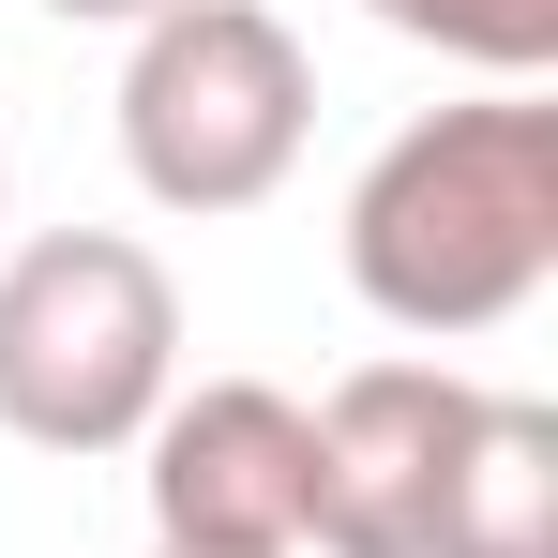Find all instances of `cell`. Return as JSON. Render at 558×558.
<instances>
[{
    "instance_id": "obj_1",
    "label": "cell",
    "mask_w": 558,
    "mask_h": 558,
    "mask_svg": "<svg viewBox=\"0 0 558 558\" xmlns=\"http://www.w3.org/2000/svg\"><path fill=\"white\" fill-rule=\"evenodd\" d=\"M544 272H558V106L544 92L423 106L348 182V287L423 348L529 317Z\"/></svg>"
},
{
    "instance_id": "obj_2",
    "label": "cell",
    "mask_w": 558,
    "mask_h": 558,
    "mask_svg": "<svg viewBox=\"0 0 558 558\" xmlns=\"http://www.w3.org/2000/svg\"><path fill=\"white\" fill-rule=\"evenodd\" d=\"M182 392V287L136 227H46L0 257V438L136 453Z\"/></svg>"
},
{
    "instance_id": "obj_3",
    "label": "cell",
    "mask_w": 558,
    "mask_h": 558,
    "mask_svg": "<svg viewBox=\"0 0 558 558\" xmlns=\"http://www.w3.org/2000/svg\"><path fill=\"white\" fill-rule=\"evenodd\" d=\"M317 136V61L272 0H167L121 61V167L151 211H257Z\"/></svg>"
},
{
    "instance_id": "obj_4",
    "label": "cell",
    "mask_w": 558,
    "mask_h": 558,
    "mask_svg": "<svg viewBox=\"0 0 558 558\" xmlns=\"http://www.w3.org/2000/svg\"><path fill=\"white\" fill-rule=\"evenodd\" d=\"M151 483V558H302L317 529V423L272 377H196L136 438Z\"/></svg>"
},
{
    "instance_id": "obj_5",
    "label": "cell",
    "mask_w": 558,
    "mask_h": 558,
    "mask_svg": "<svg viewBox=\"0 0 558 558\" xmlns=\"http://www.w3.org/2000/svg\"><path fill=\"white\" fill-rule=\"evenodd\" d=\"M317 558H423L438 544V483H453L468 423H483V377L453 363H363L332 377L317 408Z\"/></svg>"
},
{
    "instance_id": "obj_6",
    "label": "cell",
    "mask_w": 558,
    "mask_h": 558,
    "mask_svg": "<svg viewBox=\"0 0 558 558\" xmlns=\"http://www.w3.org/2000/svg\"><path fill=\"white\" fill-rule=\"evenodd\" d=\"M423 558H558V408L483 392L453 483H438V544Z\"/></svg>"
},
{
    "instance_id": "obj_7",
    "label": "cell",
    "mask_w": 558,
    "mask_h": 558,
    "mask_svg": "<svg viewBox=\"0 0 558 558\" xmlns=\"http://www.w3.org/2000/svg\"><path fill=\"white\" fill-rule=\"evenodd\" d=\"M363 15L438 46V61H468V76H498V92H529L558 61V0H363Z\"/></svg>"
},
{
    "instance_id": "obj_8",
    "label": "cell",
    "mask_w": 558,
    "mask_h": 558,
    "mask_svg": "<svg viewBox=\"0 0 558 558\" xmlns=\"http://www.w3.org/2000/svg\"><path fill=\"white\" fill-rule=\"evenodd\" d=\"M0 211H15V151H0Z\"/></svg>"
}]
</instances>
